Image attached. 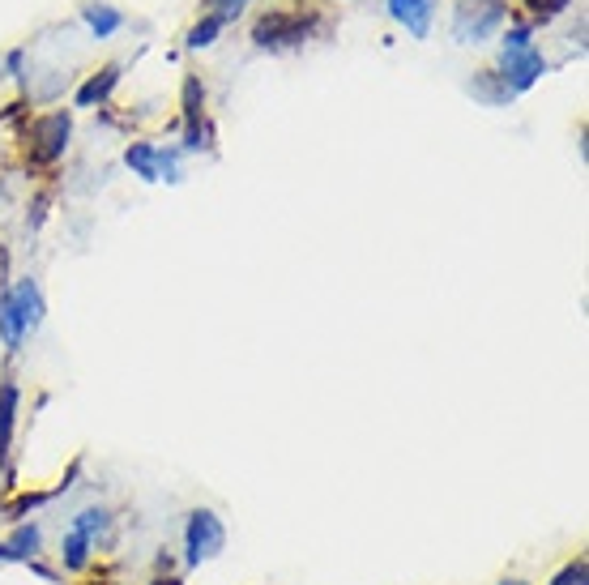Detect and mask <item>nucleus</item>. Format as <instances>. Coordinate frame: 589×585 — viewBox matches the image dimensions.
Masks as SVG:
<instances>
[{
  "label": "nucleus",
  "mask_w": 589,
  "mask_h": 585,
  "mask_svg": "<svg viewBox=\"0 0 589 585\" xmlns=\"http://www.w3.org/2000/svg\"><path fill=\"white\" fill-rule=\"evenodd\" d=\"M201 103H205V90L197 77H188L184 82V129H188V150H205L210 146V124L201 120Z\"/></svg>",
  "instance_id": "39448f33"
},
{
  "label": "nucleus",
  "mask_w": 589,
  "mask_h": 585,
  "mask_svg": "<svg viewBox=\"0 0 589 585\" xmlns=\"http://www.w3.org/2000/svg\"><path fill=\"white\" fill-rule=\"evenodd\" d=\"M35 137L43 141V158H56L60 150H65V141H69V116H47L39 129H35Z\"/></svg>",
  "instance_id": "9d476101"
},
{
  "label": "nucleus",
  "mask_w": 589,
  "mask_h": 585,
  "mask_svg": "<svg viewBox=\"0 0 589 585\" xmlns=\"http://www.w3.org/2000/svg\"><path fill=\"white\" fill-rule=\"evenodd\" d=\"M222 26H227V13H214V18H205L201 26H193V35H188V47H210Z\"/></svg>",
  "instance_id": "2eb2a0df"
},
{
  "label": "nucleus",
  "mask_w": 589,
  "mask_h": 585,
  "mask_svg": "<svg viewBox=\"0 0 589 585\" xmlns=\"http://www.w3.org/2000/svg\"><path fill=\"white\" fill-rule=\"evenodd\" d=\"M86 22H90L94 35L107 39V35H116V30L124 26V13H116L111 5H86Z\"/></svg>",
  "instance_id": "9b49d317"
},
{
  "label": "nucleus",
  "mask_w": 589,
  "mask_h": 585,
  "mask_svg": "<svg viewBox=\"0 0 589 585\" xmlns=\"http://www.w3.org/2000/svg\"><path fill=\"white\" fill-rule=\"evenodd\" d=\"M60 556H65L69 568H82L90 560V539H86V534H77V530H69L65 534V551H60Z\"/></svg>",
  "instance_id": "4468645a"
},
{
  "label": "nucleus",
  "mask_w": 589,
  "mask_h": 585,
  "mask_svg": "<svg viewBox=\"0 0 589 585\" xmlns=\"http://www.w3.org/2000/svg\"><path fill=\"white\" fill-rule=\"evenodd\" d=\"M500 585H525V581H500Z\"/></svg>",
  "instance_id": "6ab92c4d"
},
{
  "label": "nucleus",
  "mask_w": 589,
  "mask_h": 585,
  "mask_svg": "<svg viewBox=\"0 0 589 585\" xmlns=\"http://www.w3.org/2000/svg\"><path fill=\"white\" fill-rule=\"evenodd\" d=\"M116 82H120V65H107L103 73H94L90 82H86L82 90H77V107H94V103H103Z\"/></svg>",
  "instance_id": "1a4fd4ad"
},
{
  "label": "nucleus",
  "mask_w": 589,
  "mask_h": 585,
  "mask_svg": "<svg viewBox=\"0 0 589 585\" xmlns=\"http://www.w3.org/2000/svg\"><path fill=\"white\" fill-rule=\"evenodd\" d=\"M551 585H585V560H581V556H577V560H568V568H564V573L555 577Z\"/></svg>",
  "instance_id": "dca6fc26"
},
{
  "label": "nucleus",
  "mask_w": 589,
  "mask_h": 585,
  "mask_svg": "<svg viewBox=\"0 0 589 585\" xmlns=\"http://www.w3.org/2000/svg\"><path fill=\"white\" fill-rule=\"evenodd\" d=\"M9 304H13V312H18L22 329H35L43 321V295H39V287L30 278H22L18 287L9 291Z\"/></svg>",
  "instance_id": "0eeeda50"
},
{
  "label": "nucleus",
  "mask_w": 589,
  "mask_h": 585,
  "mask_svg": "<svg viewBox=\"0 0 589 585\" xmlns=\"http://www.w3.org/2000/svg\"><path fill=\"white\" fill-rule=\"evenodd\" d=\"M154 585H180V581H154Z\"/></svg>",
  "instance_id": "a211bd4d"
},
{
  "label": "nucleus",
  "mask_w": 589,
  "mask_h": 585,
  "mask_svg": "<svg viewBox=\"0 0 589 585\" xmlns=\"http://www.w3.org/2000/svg\"><path fill=\"white\" fill-rule=\"evenodd\" d=\"M432 9H436L432 0H389V13L415 39H427V30H432Z\"/></svg>",
  "instance_id": "423d86ee"
},
{
  "label": "nucleus",
  "mask_w": 589,
  "mask_h": 585,
  "mask_svg": "<svg viewBox=\"0 0 589 585\" xmlns=\"http://www.w3.org/2000/svg\"><path fill=\"white\" fill-rule=\"evenodd\" d=\"M504 86L508 94H521V90H530L538 77L547 73V60L538 56V47L530 39V30H508L504 35Z\"/></svg>",
  "instance_id": "f257e3e1"
},
{
  "label": "nucleus",
  "mask_w": 589,
  "mask_h": 585,
  "mask_svg": "<svg viewBox=\"0 0 589 585\" xmlns=\"http://www.w3.org/2000/svg\"><path fill=\"white\" fill-rule=\"evenodd\" d=\"M69 530H77V534H86V539L94 543V539H99V534L107 530V509H86V513H77Z\"/></svg>",
  "instance_id": "ddd939ff"
},
{
  "label": "nucleus",
  "mask_w": 589,
  "mask_h": 585,
  "mask_svg": "<svg viewBox=\"0 0 589 585\" xmlns=\"http://www.w3.org/2000/svg\"><path fill=\"white\" fill-rule=\"evenodd\" d=\"M13 419H18V385H13V376H0V462L13 440Z\"/></svg>",
  "instance_id": "6e6552de"
},
{
  "label": "nucleus",
  "mask_w": 589,
  "mask_h": 585,
  "mask_svg": "<svg viewBox=\"0 0 589 585\" xmlns=\"http://www.w3.org/2000/svg\"><path fill=\"white\" fill-rule=\"evenodd\" d=\"M0 334H5V346H9V351H18V346H22V334H26L22 321H18V312H13V304H9V291L0 295Z\"/></svg>",
  "instance_id": "f8f14e48"
},
{
  "label": "nucleus",
  "mask_w": 589,
  "mask_h": 585,
  "mask_svg": "<svg viewBox=\"0 0 589 585\" xmlns=\"http://www.w3.org/2000/svg\"><path fill=\"white\" fill-rule=\"evenodd\" d=\"M530 5H534V13H538V18H555V13H560L564 5H568V0H530Z\"/></svg>",
  "instance_id": "f3484780"
},
{
  "label": "nucleus",
  "mask_w": 589,
  "mask_h": 585,
  "mask_svg": "<svg viewBox=\"0 0 589 585\" xmlns=\"http://www.w3.org/2000/svg\"><path fill=\"white\" fill-rule=\"evenodd\" d=\"M184 543H188V564H201V560H214L222 547H227V530H222L218 513L210 509H197L188 517V530H184Z\"/></svg>",
  "instance_id": "f03ea898"
},
{
  "label": "nucleus",
  "mask_w": 589,
  "mask_h": 585,
  "mask_svg": "<svg viewBox=\"0 0 589 585\" xmlns=\"http://www.w3.org/2000/svg\"><path fill=\"white\" fill-rule=\"evenodd\" d=\"M504 18V9H500V0H470V5H461L457 9V22H453V35L461 43H483L491 30L500 26Z\"/></svg>",
  "instance_id": "7ed1b4c3"
},
{
  "label": "nucleus",
  "mask_w": 589,
  "mask_h": 585,
  "mask_svg": "<svg viewBox=\"0 0 589 585\" xmlns=\"http://www.w3.org/2000/svg\"><path fill=\"white\" fill-rule=\"evenodd\" d=\"M308 35V26L295 18V13H265V18L257 22V30H252V39H257L261 47H282V43H299Z\"/></svg>",
  "instance_id": "20e7f679"
}]
</instances>
